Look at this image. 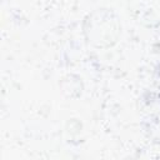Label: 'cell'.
<instances>
[{
	"mask_svg": "<svg viewBox=\"0 0 160 160\" xmlns=\"http://www.w3.org/2000/svg\"><path fill=\"white\" fill-rule=\"evenodd\" d=\"M129 11L148 25L160 22V0H129Z\"/></svg>",
	"mask_w": 160,
	"mask_h": 160,
	"instance_id": "cell-2",
	"label": "cell"
},
{
	"mask_svg": "<svg viewBox=\"0 0 160 160\" xmlns=\"http://www.w3.org/2000/svg\"><path fill=\"white\" fill-rule=\"evenodd\" d=\"M98 15L91 16L89 21V28L86 32L89 34V41L98 42L99 46H102L106 41V45L111 44V40L115 41L119 34V22L118 19L112 18L111 11H98Z\"/></svg>",
	"mask_w": 160,
	"mask_h": 160,
	"instance_id": "cell-1",
	"label": "cell"
}]
</instances>
